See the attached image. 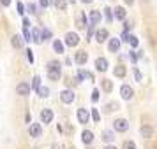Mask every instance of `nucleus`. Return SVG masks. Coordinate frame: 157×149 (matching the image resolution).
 Wrapping results in <instances>:
<instances>
[{"label": "nucleus", "instance_id": "nucleus-34", "mask_svg": "<svg viewBox=\"0 0 157 149\" xmlns=\"http://www.w3.org/2000/svg\"><path fill=\"white\" fill-rule=\"evenodd\" d=\"M99 100V90H94L92 91V102H97Z\"/></svg>", "mask_w": 157, "mask_h": 149}, {"label": "nucleus", "instance_id": "nucleus-19", "mask_svg": "<svg viewBox=\"0 0 157 149\" xmlns=\"http://www.w3.org/2000/svg\"><path fill=\"white\" fill-rule=\"evenodd\" d=\"M99 21H101V12L99 11H92L90 12V23L95 25V23H99Z\"/></svg>", "mask_w": 157, "mask_h": 149}, {"label": "nucleus", "instance_id": "nucleus-16", "mask_svg": "<svg viewBox=\"0 0 157 149\" xmlns=\"http://www.w3.org/2000/svg\"><path fill=\"white\" fill-rule=\"evenodd\" d=\"M140 133H141L143 137H147V139H148V137H152V135H154V128L148 126V125H145V126L140 128Z\"/></svg>", "mask_w": 157, "mask_h": 149}, {"label": "nucleus", "instance_id": "nucleus-13", "mask_svg": "<svg viewBox=\"0 0 157 149\" xmlns=\"http://www.w3.org/2000/svg\"><path fill=\"white\" fill-rule=\"evenodd\" d=\"M108 49L111 51V53H117V51L120 49V41L118 39H111L109 44H108Z\"/></svg>", "mask_w": 157, "mask_h": 149}, {"label": "nucleus", "instance_id": "nucleus-30", "mask_svg": "<svg viewBox=\"0 0 157 149\" xmlns=\"http://www.w3.org/2000/svg\"><path fill=\"white\" fill-rule=\"evenodd\" d=\"M78 27H79V28H83V27H85V16H83V14L78 16Z\"/></svg>", "mask_w": 157, "mask_h": 149}, {"label": "nucleus", "instance_id": "nucleus-6", "mask_svg": "<svg viewBox=\"0 0 157 149\" xmlns=\"http://www.w3.org/2000/svg\"><path fill=\"white\" fill-rule=\"evenodd\" d=\"M60 98H62L64 104H71L72 100H74V91H71V90H64V91L60 93Z\"/></svg>", "mask_w": 157, "mask_h": 149}, {"label": "nucleus", "instance_id": "nucleus-29", "mask_svg": "<svg viewBox=\"0 0 157 149\" xmlns=\"http://www.w3.org/2000/svg\"><path fill=\"white\" fill-rule=\"evenodd\" d=\"M124 149H136L134 142H132V140H127V142H124Z\"/></svg>", "mask_w": 157, "mask_h": 149}, {"label": "nucleus", "instance_id": "nucleus-14", "mask_svg": "<svg viewBox=\"0 0 157 149\" xmlns=\"http://www.w3.org/2000/svg\"><path fill=\"white\" fill-rule=\"evenodd\" d=\"M124 41H125V42H129L132 48H136V46H138V37L131 35V34H127V32L124 34Z\"/></svg>", "mask_w": 157, "mask_h": 149}, {"label": "nucleus", "instance_id": "nucleus-28", "mask_svg": "<svg viewBox=\"0 0 157 149\" xmlns=\"http://www.w3.org/2000/svg\"><path fill=\"white\" fill-rule=\"evenodd\" d=\"M104 16H106L108 21H111V20H113V14H111V9H109V7L104 9Z\"/></svg>", "mask_w": 157, "mask_h": 149}, {"label": "nucleus", "instance_id": "nucleus-45", "mask_svg": "<svg viewBox=\"0 0 157 149\" xmlns=\"http://www.w3.org/2000/svg\"><path fill=\"white\" fill-rule=\"evenodd\" d=\"M72 149H74V147H72Z\"/></svg>", "mask_w": 157, "mask_h": 149}, {"label": "nucleus", "instance_id": "nucleus-1", "mask_svg": "<svg viewBox=\"0 0 157 149\" xmlns=\"http://www.w3.org/2000/svg\"><path fill=\"white\" fill-rule=\"evenodd\" d=\"M48 77L53 79V81H57L60 77V65L57 62H50L48 63Z\"/></svg>", "mask_w": 157, "mask_h": 149}, {"label": "nucleus", "instance_id": "nucleus-25", "mask_svg": "<svg viewBox=\"0 0 157 149\" xmlns=\"http://www.w3.org/2000/svg\"><path fill=\"white\" fill-rule=\"evenodd\" d=\"M53 49L57 51V53H64V44L60 42V41H55L53 42Z\"/></svg>", "mask_w": 157, "mask_h": 149}, {"label": "nucleus", "instance_id": "nucleus-18", "mask_svg": "<svg viewBox=\"0 0 157 149\" xmlns=\"http://www.w3.org/2000/svg\"><path fill=\"white\" fill-rule=\"evenodd\" d=\"M125 67H124V65H117V67H115V70H113V74L115 76H117V77H124V76H125Z\"/></svg>", "mask_w": 157, "mask_h": 149}, {"label": "nucleus", "instance_id": "nucleus-36", "mask_svg": "<svg viewBox=\"0 0 157 149\" xmlns=\"http://www.w3.org/2000/svg\"><path fill=\"white\" fill-rule=\"evenodd\" d=\"M27 9H29V12H32V14L36 12V5H34V4H29V5H27Z\"/></svg>", "mask_w": 157, "mask_h": 149}, {"label": "nucleus", "instance_id": "nucleus-27", "mask_svg": "<svg viewBox=\"0 0 157 149\" xmlns=\"http://www.w3.org/2000/svg\"><path fill=\"white\" fill-rule=\"evenodd\" d=\"M50 37H51V32H50V30H43V32H41V41H43V39H44V41H48Z\"/></svg>", "mask_w": 157, "mask_h": 149}, {"label": "nucleus", "instance_id": "nucleus-31", "mask_svg": "<svg viewBox=\"0 0 157 149\" xmlns=\"http://www.w3.org/2000/svg\"><path fill=\"white\" fill-rule=\"evenodd\" d=\"M23 35H25V41H30V28L29 27H23Z\"/></svg>", "mask_w": 157, "mask_h": 149}, {"label": "nucleus", "instance_id": "nucleus-4", "mask_svg": "<svg viewBox=\"0 0 157 149\" xmlns=\"http://www.w3.org/2000/svg\"><path fill=\"white\" fill-rule=\"evenodd\" d=\"M16 93H18V95H21V97L30 95V84H29V83H20V84L16 86Z\"/></svg>", "mask_w": 157, "mask_h": 149}, {"label": "nucleus", "instance_id": "nucleus-9", "mask_svg": "<svg viewBox=\"0 0 157 149\" xmlns=\"http://www.w3.org/2000/svg\"><path fill=\"white\" fill-rule=\"evenodd\" d=\"M90 119V112L86 109H78V121L79 123H88Z\"/></svg>", "mask_w": 157, "mask_h": 149}, {"label": "nucleus", "instance_id": "nucleus-20", "mask_svg": "<svg viewBox=\"0 0 157 149\" xmlns=\"http://www.w3.org/2000/svg\"><path fill=\"white\" fill-rule=\"evenodd\" d=\"M115 18H117V20H125V9L115 7Z\"/></svg>", "mask_w": 157, "mask_h": 149}, {"label": "nucleus", "instance_id": "nucleus-43", "mask_svg": "<svg viewBox=\"0 0 157 149\" xmlns=\"http://www.w3.org/2000/svg\"><path fill=\"white\" fill-rule=\"evenodd\" d=\"M104 149H117V147H115V146H106Z\"/></svg>", "mask_w": 157, "mask_h": 149}, {"label": "nucleus", "instance_id": "nucleus-17", "mask_svg": "<svg viewBox=\"0 0 157 149\" xmlns=\"http://www.w3.org/2000/svg\"><path fill=\"white\" fill-rule=\"evenodd\" d=\"M81 139H83V142H85V144H90V142L94 140V133L90 132V130H85V132L81 133Z\"/></svg>", "mask_w": 157, "mask_h": 149}, {"label": "nucleus", "instance_id": "nucleus-7", "mask_svg": "<svg viewBox=\"0 0 157 149\" xmlns=\"http://www.w3.org/2000/svg\"><path fill=\"white\" fill-rule=\"evenodd\" d=\"M29 132H30V137H39V135L43 133V126L39 123H34V125H30Z\"/></svg>", "mask_w": 157, "mask_h": 149}, {"label": "nucleus", "instance_id": "nucleus-24", "mask_svg": "<svg viewBox=\"0 0 157 149\" xmlns=\"http://www.w3.org/2000/svg\"><path fill=\"white\" fill-rule=\"evenodd\" d=\"M55 7L60 9V11H65V7H67V2H65V0H55Z\"/></svg>", "mask_w": 157, "mask_h": 149}, {"label": "nucleus", "instance_id": "nucleus-42", "mask_svg": "<svg viewBox=\"0 0 157 149\" xmlns=\"http://www.w3.org/2000/svg\"><path fill=\"white\" fill-rule=\"evenodd\" d=\"M124 2H125V4H129V5H131V4H132L134 0H124Z\"/></svg>", "mask_w": 157, "mask_h": 149}, {"label": "nucleus", "instance_id": "nucleus-23", "mask_svg": "<svg viewBox=\"0 0 157 149\" xmlns=\"http://www.w3.org/2000/svg\"><path fill=\"white\" fill-rule=\"evenodd\" d=\"M30 41H34L36 44H39V42H41V32L34 28V30H32V39H30Z\"/></svg>", "mask_w": 157, "mask_h": 149}, {"label": "nucleus", "instance_id": "nucleus-11", "mask_svg": "<svg viewBox=\"0 0 157 149\" xmlns=\"http://www.w3.org/2000/svg\"><path fill=\"white\" fill-rule=\"evenodd\" d=\"M95 39H97V42H99V44L106 42V41H108V30H104V28L97 30V32H95Z\"/></svg>", "mask_w": 157, "mask_h": 149}, {"label": "nucleus", "instance_id": "nucleus-40", "mask_svg": "<svg viewBox=\"0 0 157 149\" xmlns=\"http://www.w3.org/2000/svg\"><path fill=\"white\" fill-rule=\"evenodd\" d=\"M131 60H132V62H136V60H138V55H136V51H132V53H131Z\"/></svg>", "mask_w": 157, "mask_h": 149}, {"label": "nucleus", "instance_id": "nucleus-44", "mask_svg": "<svg viewBox=\"0 0 157 149\" xmlns=\"http://www.w3.org/2000/svg\"><path fill=\"white\" fill-rule=\"evenodd\" d=\"M81 2H85V4H90V2H92V0H81Z\"/></svg>", "mask_w": 157, "mask_h": 149}, {"label": "nucleus", "instance_id": "nucleus-39", "mask_svg": "<svg viewBox=\"0 0 157 149\" xmlns=\"http://www.w3.org/2000/svg\"><path fill=\"white\" fill-rule=\"evenodd\" d=\"M18 12H20V14H23V12H25V11H23V4H21V2L18 4Z\"/></svg>", "mask_w": 157, "mask_h": 149}, {"label": "nucleus", "instance_id": "nucleus-15", "mask_svg": "<svg viewBox=\"0 0 157 149\" xmlns=\"http://www.w3.org/2000/svg\"><path fill=\"white\" fill-rule=\"evenodd\" d=\"M11 44H13V48L20 49V48H23V39L16 34V35H13V39H11Z\"/></svg>", "mask_w": 157, "mask_h": 149}, {"label": "nucleus", "instance_id": "nucleus-35", "mask_svg": "<svg viewBox=\"0 0 157 149\" xmlns=\"http://www.w3.org/2000/svg\"><path fill=\"white\" fill-rule=\"evenodd\" d=\"M27 58H29V62H30V63H34V55H32V51H27Z\"/></svg>", "mask_w": 157, "mask_h": 149}, {"label": "nucleus", "instance_id": "nucleus-33", "mask_svg": "<svg viewBox=\"0 0 157 149\" xmlns=\"http://www.w3.org/2000/svg\"><path fill=\"white\" fill-rule=\"evenodd\" d=\"M32 86H34V88H39V86H41V77H39V76H36V77H34Z\"/></svg>", "mask_w": 157, "mask_h": 149}, {"label": "nucleus", "instance_id": "nucleus-37", "mask_svg": "<svg viewBox=\"0 0 157 149\" xmlns=\"http://www.w3.org/2000/svg\"><path fill=\"white\" fill-rule=\"evenodd\" d=\"M134 77H136V81H141V74H140L138 69H134Z\"/></svg>", "mask_w": 157, "mask_h": 149}, {"label": "nucleus", "instance_id": "nucleus-8", "mask_svg": "<svg viewBox=\"0 0 157 149\" xmlns=\"http://www.w3.org/2000/svg\"><path fill=\"white\" fill-rule=\"evenodd\" d=\"M74 60H76V63H78V65H85L86 60H88L86 51H78V53H76V56H74Z\"/></svg>", "mask_w": 157, "mask_h": 149}, {"label": "nucleus", "instance_id": "nucleus-5", "mask_svg": "<svg viewBox=\"0 0 157 149\" xmlns=\"http://www.w3.org/2000/svg\"><path fill=\"white\" fill-rule=\"evenodd\" d=\"M120 95H122V98H125V100H131V98H132V95H134V90H132L131 86L124 84V86L120 88Z\"/></svg>", "mask_w": 157, "mask_h": 149}, {"label": "nucleus", "instance_id": "nucleus-21", "mask_svg": "<svg viewBox=\"0 0 157 149\" xmlns=\"http://www.w3.org/2000/svg\"><path fill=\"white\" fill-rule=\"evenodd\" d=\"M102 90L109 93L111 90H113V83H111L109 79H102Z\"/></svg>", "mask_w": 157, "mask_h": 149}, {"label": "nucleus", "instance_id": "nucleus-32", "mask_svg": "<svg viewBox=\"0 0 157 149\" xmlns=\"http://www.w3.org/2000/svg\"><path fill=\"white\" fill-rule=\"evenodd\" d=\"M92 118L95 121H101V114H99V111H97V109H92Z\"/></svg>", "mask_w": 157, "mask_h": 149}, {"label": "nucleus", "instance_id": "nucleus-2", "mask_svg": "<svg viewBox=\"0 0 157 149\" xmlns=\"http://www.w3.org/2000/svg\"><path fill=\"white\" fill-rule=\"evenodd\" d=\"M65 44H67V46H71V48L78 46V44H79V37H78V34H74V32H69V34L65 35Z\"/></svg>", "mask_w": 157, "mask_h": 149}, {"label": "nucleus", "instance_id": "nucleus-38", "mask_svg": "<svg viewBox=\"0 0 157 149\" xmlns=\"http://www.w3.org/2000/svg\"><path fill=\"white\" fill-rule=\"evenodd\" d=\"M0 4H2L4 7H9V5H11V0H0Z\"/></svg>", "mask_w": 157, "mask_h": 149}, {"label": "nucleus", "instance_id": "nucleus-12", "mask_svg": "<svg viewBox=\"0 0 157 149\" xmlns=\"http://www.w3.org/2000/svg\"><path fill=\"white\" fill-rule=\"evenodd\" d=\"M41 121H43L44 125H46V123H51V121H53V112H51L50 109H44L43 112H41Z\"/></svg>", "mask_w": 157, "mask_h": 149}, {"label": "nucleus", "instance_id": "nucleus-3", "mask_svg": "<svg viewBox=\"0 0 157 149\" xmlns=\"http://www.w3.org/2000/svg\"><path fill=\"white\" fill-rule=\"evenodd\" d=\"M113 126H115V130H117V132H125V130L129 128V123H127V119L118 118V119H115Z\"/></svg>", "mask_w": 157, "mask_h": 149}, {"label": "nucleus", "instance_id": "nucleus-41", "mask_svg": "<svg viewBox=\"0 0 157 149\" xmlns=\"http://www.w3.org/2000/svg\"><path fill=\"white\" fill-rule=\"evenodd\" d=\"M41 5H43V7H46V5H48V0H41Z\"/></svg>", "mask_w": 157, "mask_h": 149}, {"label": "nucleus", "instance_id": "nucleus-22", "mask_svg": "<svg viewBox=\"0 0 157 149\" xmlns=\"http://www.w3.org/2000/svg\"><path fill=\"white\" fill-rule=\"evenodd\" d=\"M115 139L113 132H109V130H106V132H102V140L104 142H111Z\"/></svg>", "mask_w": 157, "mask_h": 149}, {"label": "nucleus", "instance_id": "nucleus-26", "mask_svg": "<svg viewBox=\"0 0 157 149\" xmlns=\"http://www.w3.org/2000/svg\"><path fill=\"white\" fill-rule=\"evenodd\" d=\"M37 93H39V95H41V97H48V93H50V90H48V88H46V86H39V88H37Z\"/></svg>", "mask_w": 157, "mask_h": 149}, {"label": "nucleus", "instance_id": "nucleus-10", "mask_svg": "<svg viewBox=\"0 0 157 149\" xmlns=\"http://www.w3.org/2000/svg\"><path fill=\"white\" fill-rule=\"evenodd\" d=\"M95 69L99 72L108 70V60L106 58H97V60H95Z\"/></svg>", "mask_w": 157, "mask_h": 149}]
</instances>
